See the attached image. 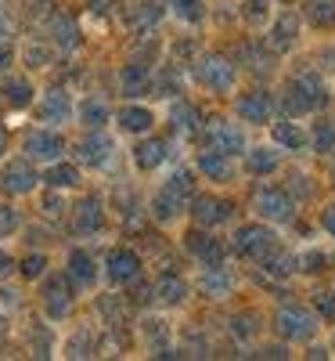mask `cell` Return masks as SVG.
Segmentation results:
<instances>
[{
    "label": "cell",
    "mask_w": 335,
    "mask_h": 361,
    "mask_svg": "<svg viewBox=\"0 0 335 361\" xmlns=\"http://www.w3.org/2000/svg\"><path fill=\"white\" fill-rule=\"evenodd\" d=\"M170 119H173V130H180V134H195L198 130V112L188 102H177L173 112H170Z\"/></svg>",
    "instance_id": "31"
},
{
    "label": "cell",
    "mask_w": 335,
    "mask_h": 361,
    "mask_svg": "<svg viewBox=\"0 0 335 361\" xmlns=\"http://www.w3.org/2000/svg\"><path fill=\"white\" fill-rule=\"evenodd\" d=\"M44 311H47V318H65L69 311H72V289H69V282L62 279V275H51L47 282H44Z\"/></svg>",
    "instance_id": "11"
},
{
    "label": "cell",
    "mask_w": 335,
    "mask_h": 361,
    "mask_svg": "<svg viewBox=\"0 0 335 361\" xmlns=\"http://www.w3.org/2000/svg\"><path fill=\"white\" fill-rule=\"evenodd\" d=\"M299 264H303V267H307V271H317V267L324 264V257H321V253H307V257H303Z\"/></svg>",
    "instance_id": "45"
},
{
    "label": "cell",
    "mask_w": 335,
    "mask_h": 361,
    "mask_svg": "<svg viewBox=\"0 0 335 361\" xmlns=\"http://www.w3.org/2000/svg\"><path fill=\"white\" fill-rule=\"evenodd\" d=\"M90 350H94V340H90L87 333H80V336L69 343V357H90Z\"/></svg>",
    "instance_id": "39"
},
{
    "label": "cell",
    "mask_w": 335,
    "mask_h": 361,
    "mask_svg": "<svg viewBox=\"0 0 335 361\" xmlns=\"http://www.w3.org/2000/svg\"><path fill=\"white\" fill-rule=\"evenodd\" d=\"M151 293H156L159 304L177 307V304H184V296H188V282H184V279H177V275H163L156 286H151Z\"/></svg>",
    "instance_id": "22"
},
{
    "label": "cell",
    "mask_w": 335,
    "mask_h": 361,
    "mask_svg": "<svg viewBox=\"0 0 335 361\" xmlns=\"http://www.w3.org/2000/svg\"><path fill=\"white\" fill-rule=\"evenodd\" d=\"M253 209L263 217V221H274V224H285V221H292V199L285 195V192H278V188H260L256 192V199H253Z\"/></svg>",
    "instance_id": "8"
},
{
    "label": "cell",
    "mask_w": 335,
    "mask_h": 361,
    "mask_svg": "<svg viewBox=\"0 0 335 361\" xmlns=\"http://www.w3.org/2000/svg\"><path fill=\"white\" fill-rule=\"evenodd\" d=\"M202 289H206V296H227L231 293V275L220 264H213V267L202 271Z\"/></svg>",
    "instance_id": "27"
},
{
    "label": "cell",
    "mask_w": 335,
    "mask_h": 361,
    "mask_svg": "<svg viewBox=\"0 0 335 361\" xmlns=\"http://www.w3.org/2000/svg\"><path fill=\"white\" fill-rule=\"evenodd\" d=\"M191 217H195V224H202V228H217V224H224V221L231 217V202L213 199V195H202V199L191 202Z\"/></svg>",
    "instance_id": "14"
},
{
    "label": "cell",
    "mask_w": 335,
    "mask_h": 361,
    "mask_svg": "<svg viewBox=\"0 0 335 361\" xmlns=\"http://www.w3.org/2000/svg\"><path fill=\"white\" fill-rule=\"evenodd\" d=\"M188 199H191V177L173 173L156 192V199H151V214H156L159 221H173V217H180V209L188 206Z\"/></svg>",
    "instance_id": "1"
},
{
    "label": "cell",
    "mask_w": 335,
    "mask_h": 361,
    "mask_svg": "<svg viewBox=\"0 0 335 361\" xmlns=\"http://www.w3.org/2000/svg\"><path fill=\"white\" fill-rule=\"evenodd\" d=\"M37 185H40V177H37L33 166H29V159H15V163L4 166V173H0V188H4L8 195H29Z\"/></svg>",
    "instance_id": "9"
},
{
    "label": "cell",
    "mask_w": 335,
    "mask_h": 361,
    "mask_svg": "<svg viewBox=\"0 0 335 361\" xmlns=\"http://www.w3.org/2000/svg\"><path fill=\"white\" fill-rule=\"evenodd\" d=\"M37 116L44 119V123H65V119L72 116V98L65 94V90H47V94L40 98V105H37Z\"/></svg>",
    "instance_id": "13"
},
{
    "label": "cell",
    "mask_w": 335,
    "mask_h": 361,
    "mask_svg": "<svg viewBox=\"0 0 335 361\" xmlns=\"http://www.w3.org/2000/svg\"><path fill=\"white\" fill-rule=\"evenodd\" d=\"M94 11H108V0H94Z\"/></svg>",
    "instance_id": "48"
},
{
    "label": "cell",
    "mask_w": 335,
    "mask_h": 361,
    "mask_svg": "<svg viewBox=\"0 0 335 361\" xmlns=\"http://www.w3.org/2000/svg\"><path fill=\"white\" fill-rule=\"evenodd\" d=\"M188 250H191L206 267H213V264H220V260H224V246H220L213 235H202V231L188 235Z\"/></svg>",
    "instance_id": "23"
},
{
    "label": "cell",
    "mask_w": 335,
    "mask_h": 361,
    "mask_svg": "<svg viewBox=\"0 0 335 361\" xmlns=\"http://www.w3.org/2000/svg\"><path fill=\"white\" fill-rule=\"evenodd\" d=\"M4 40H11V22H8L4 8H0V44H4Z\"/></svg>",
    "instance_id": "46"
},
{
    "label": "cell",
    "mask_w": 335,
    "mask_h": 361,
    "mask_svg": "<svg viewBox=\"0 0 335 361\" xmlns=\"http://www.w3.org/2000/svg\"><path fill=\"white\" fill-rule=\"evenodd\" d=\"M307 15H310L317 25H331V22H335V0H314Z\"/></svg>",
    "instance_id": "34"
},
{
    "label": "cell",
    "mask_w": 335,
    "mask_h": 361,
    "mask_svg": "<svg viewBox=\"0 0 335 361\" xmlns=\"http://www.w3.org/2000/svg\"><path fill=\"white\" fill-rule=\"evenodd\" d=\"M0 94H4L8 105L22 109V105L33 102V87H29L25 76H4V80H0Z\"/></svg>",
    "instance_id": "25"
},
{
    "label": "cell",
    "mask_w": 335,
    "mask_h": 361,
    "mask_svg": "<svg viewBox=\"0 0 335 361\" xmlns=\"http://www.w3.org/2000/svg\"><path fill=\"white\" fill-rule=\"evenodd\" d=\"M274 329L285 336V340H310L317 333V318L310 311H303V307H282L278 314H274Z\"/></svg>",
    "instance_id": "5"
},
{
    "label": "cell",
    "mask_w": 335,
    "mask_h": 361,
    "mask_svg": "<svg viewBox=\"0 0 335 361\" xmlns=\"http://www.w3.org/2000/svg\"><path fill=\"white\" fill-rule=\"evenodd\" d=\"M246 166L253 173H274L278 170V148H253V152H246Z\"/></svg>",
    "instance_id": "29"
},
{
    "label": "cell",
    "mask_w": 335,
    "mask_h": 361,
    "mask_svg": "<svg viewBox=\"0 0 335 361\" xmlns=\"http://www.w3.org/2000/svg\"><path fill=\"white\" fill-rule=\"evenodd\" d=\"M331 177H335V170H331Z\"/></svg>",
    "instance_id": "50"
},
{
    "label": "cell",
    "mask_w": 335,
    "mask_h": 361,
    "mask_svg": "<svg viewBox=\"0 0 335 361\" xmlns=\"http://www.w3.org/2000/svg\"><path fill=\"white\" fill-rule=\"evenodd\" d=\"M47 185H51L54 192H62V188H76V185H80V170H76L72 163H58V166H51V170H47Z\"/></svg>",
    "instance_id": "30"
},
{
    "label": "cell",
    "mask_w": 335,
    "mask_h": 361,
    "mask_svg": "<svg viewBox=\"0 0 335 361\" xmlns=\"http://www.w3.org/2000/svg\"><path fill=\"white\" fill-rule=\"evenodd\" d=\"M22 152H25V159H37V163H54L58 156L65 152V141L58 137L54 130H33V134H25V141H22Z\"/></svg>",
    "instance_id": "7"
},
{
    "label": "cell",
    "mask_w": 335,
    "mask_h": 361,
    "mask_svg": "<svg viewBox=\"0 0 335 361\" xmlns=\"http://www.w3.org/2000/svg\"><path fill=\"white\" fill-rule=\"evenodd\" d=\"M18 267H22V275H25V279H40V275H44V267H47V257H44V253H29Z\"/></svg>",
    "instance_id": "36"
},
{
    "label": "cell",
    "mask_w": 335,
    "mask_h": 361,
    "mask_svg": "<svg viewBox=\"0 0 335 361\" xmlns=\"http://www.w3.org/2000/svg\"><path fill=\"white\" fill-rule=\"evenodd\" d=\"M119 87H123V94H127V98H141V94H148L151 76H148L144 66H127L123 73H119Z\"/></svg>",
    "instance_id": "26"
},
{
    "label": "cell",
    "mask_w": 335,
    "mask_h": 361,
    "mask_svg": "<svg viewBox=\"0 0 335 361\" xmlns=\"http://www.w3.org/2000/svg\"><path fill=\"white\" fill-rule=\"evenodd\" d=\"M25 62L33 66V69H44V66L51 62V51L40 47V44H29V47H25Z\"/></svg>",
    "instance_id": "37"
},
{
    "label": "cell",
    "mask_w": 335,
    "mask_h": 361,
    "mask_svg": "<svg viewBox=\"0 0 335 361\" xmlns=\"http://www.w3.org/2000/svg\"><path fill=\"white\" fill-rule=\"evenodd\" d=\"M4 336H8V322H4V318H0V340H4Z\"/></svg>",
    "instance_id": "49"
},
{
    "label": "cell",
    "mask_w": 335,
    "mask_h": 361,
    "mask_svg": "<svg viewBox=\"0 0 335 361\" xmlns=\"http://www.w3.org/2000/svg\"><path fill=\"white\" fill-rule=\"evenodd\" d=\"M72 228H76V235L101 231V202H98V199H83V202L72 209Z\"/></svg>",
    "instance_id": "20"
},
{
    "label": "cell",
    "mask_w": 335,
    "mask_h": 361,
    "mask_svg": "<svg viewBox=\"0 0 335 361\" xmlns=\"http://www.w3.org/2000/svg\"><path fill=\"white\" fill-rule=\"evenodd\" d=\"M331 145H335V127L321 123V127H317V148H321V152H328Z\"/></svg>",
    "instance_id": "40"
},
{
    "label": "cell",
    "mask_w": 335,
    "mask_h": 361,
    "mask_svg": "<svg viewBox=\"0 0 335 361\" xmlns=\"http://www.w3.org/2000/svg\"><path fill=\"white\" fill-rule=\"evenodd\" d=\"M321 105H324V83L314 73H303L289 83V90H285V109L289 112L307 116V112H317Z\"/></svg>",
    "instance_id": "2"
},
{
    "label": "cell",
    "mask_w": 335,
    "mask_h": 361,
    "mask_svg": "<svg viewBox=\"0 0 335 361\" xmlns=\"http://www.w3.org/2000/svg\"><path fill=\"white\" fill-rule=\"evenodd\" d=\"M206 145L224 152V156H238V152H246V130L238 123H231V119H209L206 123Z\"/></svg>",
    "instance_id": "4"
},
{
    "label": "cell",
    "mask_w": 335,
    "mask_h": 361,
    "mask_svg": "<svg viewBox=\"0 0 335 361\" xmlns=\"http://www.w3.org/2000/svg\"><path fill=\"white\" fill-rule=\"evenodd\" d=\"M321 224H324V231H328V235L335 238V202H331V206L324 209V217H321Z\"/></svg>",
    "instance_id": "44"
},
{
    "label": "cell",
    "mask_w": 335,
    "mask_h": 361,
    "mask_svg": "<svg viewBox=\"0 0 335 361\" xmlns=\"http://www.w3.org/2000/svg\"><path fill=\"white\" fill-rule=\"evenodd\" d=\"M80 119H83V127L101 130V127L108 123V105H105L101 98H87V102L80 105Z\"/></svg>",
    "instance_id": "28"
},
{
    "label": "cell",
    "mask_w": 335,
    "mask_h": 361,
    "mask_svg": "<svg viewBox=\"0 0 335 361\" xmlns=\"http://www.w3.org/2000/svg\"><path fill=\"white\" fill-rule=\"evenodd\" d=\"M15 267H18V264H15V257H11V253H4V250H0V282H4V279L11 275Z\"/></svg>",
    "instance_id": "42"
},
{
    "label": "cell",
    "mask_w": 335,
    "mask_h": 361,
    "mask_svg": "<svg viewBox=\"0 0 335 361\" xmlns=\"http://www.w3.org/2000/svg\"><path fill=\"white\" fill-rule=\"evenodd\" d=\"M296 33H299V15L296 11H282L270 25V47L274 51H289L296 44Z\"/></svg>",
    "instance_id": "17"
},
{
    "label": "cell",
    "mask_w": 335,
    "mask_h": 361,
    "mask_svg": "<svg viewBox=\"0 0 335 361\" xmlns=\"http://www.w3.org/2000/svg\"><path fill=\"white\" fill-rule=\"evenodd\" d=\"M76 156H80V163H87V166H105V163L112 159V137L101 134V130H90V134L76 145Z\"/></svg>",
    "instance_id": "12"
},
{
    "label": "cell",
    "mask_w": 335,
    "mask_h": 361,
    "mask_svg": "<svg viewBox=\"0 0 335 361\" xmlns=\"http://www.w3.org/2000/svg\"><path fill=\"white\" fill-rule=\"evenodd\" d=\"M317 307H321L324 318H335V296H331V293H321V296H317Z\"/></svg>",
    "instance_id": "41"
},
{
    "label": "cell",
    "mask_w": 335,
    "mask_h": 361,
    "mask_svg": "<svg viewBox=\"0 0 335 361\" xmlns=\"http://www.w3.org/2000/svg\"><path fill=\"white\" fill-rule=\"evenodd\" d=\"M234 250L241 257H253V260H263L274 253V231L263 228V224H246L234 231Z\"/></svg>",
    "instance_id": "6"
},
{
    "label": "cell",
    "mask_w": 335,
    "mask_h": 361,
    "mask_svg": "<svg viewBox=\"0 0 335 361\" xmlns=\"http://www.w3.org/2000/svg\"><path fill=\"white\" fill-rule=\"evenodd\" d=\"M170 4H173V15L184 18V22H202L206 18L202 0H170Z\"/></svg>",
    "instance_id": "33"
},
{
    "label": "cell",
    "mask_w": 335,
    "mask_h": 361,
    "mask_svg": "<svg viewBox=\"0 0 335 361\" xmlns=\"http://www.w3.org/2000/svg\"><path fill=\"white\" fill-rule=\"evenodd\" d=\"M115 123H119V130H127V134H144V130H151L156 116H151V109H144V105H127V109H119Z\"/></svg>",
    "instance_id": "19"
},
{
    "label": "cell",
    "mask_w": 335,
    "mask_h": 361,
    "mask_svg": "<svg viewBox=\"0 0 335 361\" xmlns=\"http://www.w3.org/2000/svg\"><path fill=\"white\" fill-rule=\"evenodd\" d=\"M195 76H198V83L202 87H209V90H217V94H227V90L234 87V66L227 62V58H220V54H202L198 62H195Z\"/></svg>",
    "instance_id": "3"
},
{
    "label": "cell",
    "mask_w": 335,
    "mask_h": 361,
    "mask_svg": "<svg viewBox=\"0 0 335 361\" xmlns=\"http://www.w3.org/2000/svg\"><path fill=\"white\" fill-rule=\"evenodd\" d=\"M163 159H166V141H163V137H148V141H141V145L134 148V163H137L141 170H156Z\"/></svg>",
    "instance_id": "24"
},
{
    "label": "cell",
    "mask_w": 335,
    "mask_h": 361,
    "mask_svg": "<svg viewBox=\"0 0 335 361\" xmlns=\"http://www.w3.org/2000/svg\"><path fill=\"white\" fill-rule=\"evenodd\" d=\"M249 18H253V22L267 18V0H249Z\"/></svg>",
    "instance_id": "43"
},
{
    "label": "cell",
    "mask_w": 335,
    "mask_h": 361,
    "mask_svg": "<svg viewBox=\"0 0 335 361\" xmlns=\"http://www.w3.org/2000/svg\"><path fill=\"white\" fill-rule=\"evenodd\" d=\"M267 260V271H270V275H289V271H296V257H278V260H274V257H263Z\"/></svg>",
    "instance_id": "38"
},
{
    "label": "cell",
    "mask_w": 335,
    "mask_h": 361,
    "mask_svg": "<svg viewBox=\"0 0 335 361\" xmlns=\"http://www.w3.org/2000/svg\"><path fill=\"white\" fill-rule=\"evenodd\" d=\"M4 152H8V130L0 127V156H4Z\"/></svg>",
    "instance_id": "47"
},
{
    "label": "cell",
    "mask_w": 335,
    "mask_h": 361,
    "mask_svg": "<svg viewBox=\"0 0 335 361\" xmlns=\"http://www.w3.org/2000/svg\"><path fill=\"white\" fill-rule=\"evenodd\" d=\"M270 134H274V145H282V148H303V141H307L299 123H274Z\"/></svg>",
    "instance_id": "32"
},
{
    "label": "cell",
    "mask_w": 335,
    "mask_h": 361,
    "mask_svg": "<svg viewBox=\"0 0 335 361\" xmlns=\"http://www.w3.org/2000/svg\"><path fill=\"white\" fill-rule=\"evenodd\" d=\"M198 170H202L206 180H220V185H227V180L234 177L231 156L217 152V148H209V152H198Z\"/></svg>",
    "instance_id": "16"
},
{
    "label": "cell",
    "mask_w": 335,
    "mask_h": 361,
    "mask_svg": "<svg viewBox=\"0 0 335 361\" xmlns=\"http://www.w3.org/2000/svg\"><path fill=\"white\" fill-rule=\"evenodd\" d=\"M69 279L76 286H94L98 282V264H94V257H90L87 250H72L69 253Z\"/></svg>",
    "instance_id": "21"
},
{
    "label": "cell",
    "mask_w": 335,
    "mask_h": 361,
    "mask_svg": "<svg viewBox=\"0 0 335 361\" xmlns=\"http://www.w3.org/2000/svg\"><path fill=\"white\" fill-rule=\"evenodd\" d=\"M105 275H108L115 286H130V282L141 275V257H137L134 250H127V246L112 250L108 260H105Z\"/></svg>",
    "instance_id": "10"
},
{
    "label": "cell",
    "mask_w": 335,
    "mask_h": 361,
    "mask_svg": "<svg viewBox=\"0 0 335 361\" xmlns=\"http://www.w3.org/2000/svg\"><path fill=\"white\" fill-rule=\"evenodd\" d=\"M15 231H18V209L0 202V238H8V235H15Z\"/></svg>",
    "instance_id": "35"
},
{
    "label": "cell",
    "mask_w": 335,
    "mask_h": 361,
    "mask_svg": "<svg viewBox=\"0 0 335 361\" xmlns=\"http://www.w3.org/2000/svg\"><path fill=\"white\" fill-rule=\"evenodd\" d=\"M270 109H274V105H270V98L263 94V90H253V94H246V98L234 102L238 119H246V123H267Z\"/></svg>",
    "instance_id": "15"
},
{
    "label": "cell",
    "mask_w": 335,
    "mask_h": 361,
    "mask_svg": "<svg viewBox=\"0 0 335 361\" xmlns=\"http://www.w3.org/2000/svg\"><path fill=\"white\" fill-rule=\"evenodd\" d=\"M47 33H51V40H54V47H62V51H72L76 44H80V29H76V22L69 18V15H51V22H47Z\"/></svg>",
    "instance_id": "18"
}]
</instances>
